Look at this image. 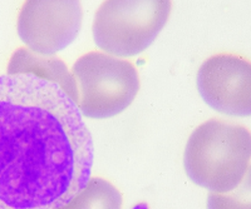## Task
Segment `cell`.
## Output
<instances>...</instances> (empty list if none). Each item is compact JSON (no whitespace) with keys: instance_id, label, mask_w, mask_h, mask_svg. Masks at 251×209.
Wrapping results in <instances>:
<instances>
[{"instance_id":"1","label":"cell","mask_w":251,"mask_h":209,"mask_svg":"<svg viewBox=\"0 0 251 209\" xmlns=\"http://www.w3.org/2000/svg\"><path fill=\"white\" fill-rule=\"evenodd\" d=\"M94 146L75 103L31 74L0 75V209H58L91 181Z\"/></svg>"},{"instance_id":"2","label":"cell","mask_w":251,"mask_h":209,"mask_svg":"<svg viewBox=\"0 0 251 209\" xmlns=\"http://www.w3.org/2000/svg\"><path fill=\"white\" fill-rule=\"evenodd\" d=\"M251 161V132L246 126L212 118L188 138L183 167L188 178L211 193L234 189Z\"/></svg>"},{"instance_id":"3","label":"cell","mask_w":251,"mask_h":209,"mask_svg":"<svg viewBox=\"0 0 251 209\" xmlns=\"http://www.w3.org/2000/svg\"><path fill=\"white\" fill-rule=\"evenodd\" d=\"M169 0H109L94 15V42L102 52L117 58L142 53L165 28L171 13Z\"/></svg>"},{"instance_id":"4","label":"cell","mask_w":251,"mask_h":209,"mask_svg":"<svg viewBox=\"0 0 251 209\" xmlns=\"http://www.w3.org/2000/svg\"><path fill=\"white\" fill-rule=\"evenodd\" d=\"M83 117L104 119L122 113L140 92V75L129 61L104 52H89L72 66Z\"/></svg>"},{"instance_id":"5","label":"cell","mask_w":251,"mask_h":209,"mask_svg":"<svg viewBox=\"0 0 251 209\" xmlns=\"http://www.w3.org/2000/svg\"><path fill=\"white\" fill-rule=\"evenodd\" d=\"M83 21L80 1H26L18 15V34L31 52L54 55L75 41Z\"/></svg>"},{"instance_id":"6","label":"cell","mask_w":251,"mask_h":209,"mask_svg":"<svg viewBox=\"0 0 251 209\" xmlns=\"http://www.w3.org/2000/svg\"><path fill=\"white\" fill-rule=\"evenodd\" d=\"M197 90L208 106L232 117L251 115V61L234 53L207 58L197 72Z\"/></svg>"},{"instance_id":"7","label":"cell","mask_w":251,"mask_h":209,"mask_svg":"<svg viewBox=\"0 0 251 209\" xmlns=\"http://www.w3.org/2000/svg\"><path fill=\"white\" fill-rule=\"evenodd\" d=\"M8 74H31L58 84L78 104V89L75 78L62 59L55 55H42L20 46L9 61Z\"/></svg>"},{"instance_id":"8","label":"cell","mask_w":251,"mask_h":209,"mask_svg":"<svg viewBox=\"0 0 251 209\" xmlns=\"http://www.w3.org/2000/svg\"><path fill=\"white\" fill-rule=\"evenodd\" d=\"M58 209H122V194L111 182L93 177L77 197Z\"/></svg>"}]
</instances>
